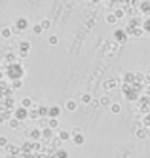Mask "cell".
Returning a JSON list of instances; mask_svg holds the SVG:
<instances>
[{
  "mask_svg": "<svg viewBox=\"0 0 150 158\" xmlns=\"http://www.w3.org/2000/svg\"><path fill=\"white\" fill-rule=\"evenodd\" d=\"M0 29H2V27H0Z\"/></svg>",
  "mask_w": 150,
  "mask_h": 158,
  "instance_id": "obj_33",
  "label": "cell"
},
{
  "mask_svg": "<svg viewBox=\"0 0 150 158\" xmlns=\"http://www.w3.org/2000/svg\"><path fill=\"white\" fill-rule=\"evenodd\" d=\"M8 126H10V128H14V130H17V128H21V122H19L17 118H14V116H10Z\"/></svg>",
  "mask_w": 150,
  "mask_h": 158,
  "instance_id": "obj_18",
  "label": "cell"
},
{
  "mask_svg": "<svg viewBox=\"0 0 150 158\" xmlns=\"http://www.w3.org/2000/svg\"><path fill=\"white\" fill-rule=\"evenodd\" d=\"M40 25H42V29H44V31H48V29L51 27V19H48V17L42 19V21H40Z\"/></svg>",
  "mask_w": 150,
  "mask_h": 158,
  "instance_id": "obj_23",
  "label": "cell"
},
{
  "mask_svg": "<svg viewBox=\"0 0 150 158\" xmlns=\"http://www.w3.org/2000/svg\"><path fill=\"white\" fill-rule=\"evenodd\" d=\"M114 40H116L118 44H125V42L129 40L128 31H124V29H116V31H114Z\"/></svg>",
  "mask_w": 150,
  "mask_h": 158,
  "instance_id": "obj_4",
  "label": "cell"
},
{
  "mask_svg": "<svg viewBox=\"0 0 150 158\" xmlns=\"http://www.w3.org/2000/svg\"><path fill=\"white\" fill-rule=\"evenodd\" d=\"M29 139H32V141H38V139H42V130H40V128H34V130H30V133H29Z\"/></svg>",
  "mask_w": 150,
  "mask_h": 158,
  "instance_id": "obj_12",
  "label": "cell"
},
{
  "mask_svg": "<svg viewBox=\"0 0 150 158\" xmlns=\"http://www.w3.org/2000/svg\"><path fill=\"white\" fill-rule=\"evenodd\" d=\"M30 29H32V35H34V36H40L42 32H44V29H42V25H40V23H36V25H32Z\"/></svg>",
  "mask_w": 150,
  "mask_h": 158,
  "instance_id": "obj_20",
  "label": "cell"
},
{
  "mask_svg": "<svg viewBox=\"0 0 150 158\" xmlns=\"http://www.w3.org/2000/svg\"><path fill=\"white\" fill-rule=\"evenodd\" d=\"M65 109H67L68 112H74V110L78 109V101H76V99H68L67 103H65Z\"/></svg>",
  "mask_w": 150,
  "mask_h": 158,
  "instance_id": "obj_14",
  "label": "cell"
},
{
  "mask_svg": "<svg viewBox=\"0 0 150 158\" xmlns=\"http://www.w3.org/2000/svg\"><path fill=\"white\" fill-rule=\"evenodd\" d=\"M29 118H34V120H38V118H42V116H40V109H38V107H34V109H30V110H29Z\"/></svg>",
  "mask_w": 150,
  "mask_h": 158,
  "instance_id": "obj_17",
  "label": "cell"
},
{
  "mask_svg": "<svg viewBox=\"0 0 150 158\" xmlns=\"http://www.w3.org/2000/svg\"><path fill=\"white\" fill-rule=\"evenodd\" d=\"M103 88L107 89V92H112V89L118 88V78H107L105 82H103Z\"/></svg>",
  "mask_w": 150,
  "mask_h": 158,
  "instance_id": "obj_7",
  "label": "cell"
},
{
  "mask_svg": "<svg viewBox=\"0 0 150 158\" xmlns=\"http://www.w3.org/2000/svg\"><path fill=\"white\" fill-rule=\"evenodd\" d=\"M146 73H148V74H150V65H148V67H146Z\"/></svg>",
  "mask_w": 150,
  "mask_h": 158,
  "instance_id": "obj_30",
  "label": "cell"
},
{
  "mask_svg": "<svg viewBox=\"0 0 150 158\" xmlns=\"http://www.w3.org/2000/svg\"><path fill=\"white\" fill-rule=\"evenodd\" d=\"M105 21H107L108 25H114V23H116V21H118V17L114 15V12H108V14L105 15Z\"/></svg>",
  "mask_w": 150,
  "mask_h": 158,
  "instance_id": "obj_16",
  "label": "cell"
},
{
  "mask_svg": "<svg viewBox=\"0 0 150 158\" xmlns=\"http://www.w3.org/2000/svg\"><path fill=\"white\" fill-rule=\"evenodd\" d=\"M29 52H30V42L29 40L17 42V55H19L21 59H27L29 57Z\"/></svg>",
  "mask_w": 150,
  "mask_h": 158,
  "instance_id": "obj_2",
  "label": "cell"
},
{
  "mask_svg": "<svg viewBox=\"0 0 150 158\" xmlns=\"http://www.w3.org/2000/svg\"><path fill=\"white\" fill-rule=\"evenodd\" d=\"M141 12H143V14H150V6H148V2H143V4H141Z\"/></svg>",
  "mask_w": 150,
  "mask_h": 158,
  "instance_id": "obj_28",
  "label": "cell"
},
{
  "mask_svg": "<svg viewBox=\"0 0 150 158\" xmlns=\"http://www.w3.org/2000/svg\"><path fill=\"white\" fill-rule=\"evenodd\" d=\"M10 145V141H8V137H4V135H0V149H6V147Z\"/></svg>",
  "mask_w": 150,
  "mask_h": 158,
  "instance_id": "obj_26",
  "label": "cell"
},
{
  "mask_svg": "<svg viewBox=\"0 0 150 158\" xmlns=\"http://www.w3.org/2000/svg\"><path fill=\"white\" fill-rule=\"evenodd\" d=\"M48 42H50V46H57V44H59V36H55V35H51V36L48 38Z\"/></svg>",
  "mask_w": 150,
  "mask_h": 158,
  "instance_id": "obj_25",
  "label": "cell"
},
{
  "mask_svg": "<svg viewBox=\"0 0 150 158\" xmlns=\"http://www.w3.org/2000/svg\"><path fill=\"white\" fill-rule=\"evenodd\" d=\"M14 118H17L19 122H23V120H27V118H29V110H27V109H23V107L19 105V109H17V110L14 112Z\"/></svg>",
  "mask_w": 150,
  "mask_h": 158,
  "instance_id": "obj_8",
  "label": "cell"
},
{
  "mask_svg": "<svg viewBox=\"0 0 150 158\" xmlns=\"http://www.w3.org/2000/svg\"><path fill=\"white\" fill-rule=\"evenodd\" d=\"M114 15H116L118 19H124L125 17V10H114Z\"/></svg>",
  "mask_w": 150,
  "mask_h": 158,
  "instance_id": "obj_27",
  "label": "cell"
},
{
  "mask_svg": "<svg viewBox=\"0 0 150 158\" xmlns=\"http://www.w3.org/2000/svg\"><path fill=\"white\" fill-rule=\"evenodd\" d=\"M110 105H112V99H110L108 95H103V97L99 99V107H103V109H110Z\"/></svg>",
  "mask_w": 150,
  "mask_h": 158,
  "instance_id": "obj_11",
  "label": "cell"
},
{
  "mask_svg": "<svg viewBox=\"0 0 150 158\" xmlns=\"http://www.w3.org/2000/svg\"><path fill=\"white\" fill-rule=\"evenodd\" d=\"M59 114H61V107L59 105H51L48 109V118H59Z\"/></svg>",
  "mask_w": 150,
  "mask_h": 158,
  "instance_id": "obj_10",
  "label": "cell"
},
{
  "mask_svg": "<svg viewBox=\"0 0 150 158\" xmlns=\"http://www.w3.org/2000/svg\"><path fill=\"white\" fill-rule=\"evenodd\" d=\"M0 35H2L4 40H10L11 36H14V27H10V25L2 27V29H0Z\"/></svg>",
  "mask_w": 150,
  "mask_h": 158,
  "instance_id": "obj_9",
  "label": "cell"
},
{
  "mask_svg": "<svg viewBox=\"0 0 150 158\" xmlns=\"http://www.w3.org/2000/svg\"><path fill=\"white\" fill-rule=\"evenodd\" d=\"M0 78H2V73H0Z\"/></svg>",
  "mask_w": 150,
  "mask_h": 158,
  "instance_id": "obj_32",
  "label": "cell"
},
{
  "mask_svg": "<svg viewBox=\"0 0 150 158\" xmlns=\"http://www.w3.org/2000/svg\"><path fill=\"white\" fill-rule=\"evenodd\" d=\"M148 131H150V130H148L146 126H139V128H135V137L143 141V139H146V137H148V135H150Z\"/></svg>",
  "mask_w": 150,
  "mask_h": 158,
  "instance_id": "obj_6",
  "label": "cell"
},
{
  "mask_svg": "<svg viewBox=\"0 0 150 158\" xmlns=\"http://www.w3.org/2000/svg\"><path fill=\"white\" fill-rule=\"evenodd\" d=\"M108 110L112 112V114H120V112H122V105H120V103H112Z\"/></svg>",
  "mask_w": 150,
  "mask_h": 158,
  "instance_id": "obj_21",
  "label": "cell"
},
{
  "mask_svg": "<svg viewBox=\"0 0 150 158\" xmlns=\"http://www.w3.org/2000/svg\"><path fill=\"white\" fill-rule=\"evenodd\" d=\"M57 137H59L61 141H68V139L72 137V133L67 131V130H59V131H57Z\"/></svg>",
  "mask_w": 150,
  "mask_h": 158,
  "instance_id": "obj_15",
  "label": "cell"
},
{
  "mask_svg": "<svg viewBox=\"0 0 150 158\" xmlns=\"http://www.w3.org/2000/svg\"><path fill=\"white\" fill-rule=\"evenodd\" d=\"M29 27H30V23H29L27 17H17L15 25H14V35H21V32L29 31Z\"/></svg>",
  "mask_w": 150,
  "mask_h": 158,
  "instance_id": "obj_1",
  "label": "cell"
},
{
  "mask_svg": "<svg viewBox=\"0 0 150 158\" xmlns=\"http://www.w3.org/2000/svg\"><path fill=\"white\" fill-rule=\"evenodd\" d=\"M57 158H68V152L65 149H59V151H57Z\"/></svg>",
  "mask_w": 150,
  "mask_h": 158,
  "instance_id": "obj_29",
  "label": "cell"
},
{
  "mask_svg": "<svg viewBox=\"0 0 150 158\" xmlns=\"http://www.w3.org/2000/svg\"><path fill=\"white\" fill-rule=\"evenodd\" d=\"M80 103H84V105H93V107H97L99 105V99H95L91 94H82L80 95Z\"/></svg>",
  "mask_w": 150,
  "mask_h": 158,
  "instance_id": "obj_5",
  "label": "cell"
},
{
  "mask_svg": "<svg viewBox=\"0 0 150 158\" xmlns=\"http://www.w3.org/2000/svg\"><path fill=\"white\" fill-rule=\"evenodd\" d=\"M71 133H72V137H71V139H72V143H74V145L82 147V145L86 143V135H84V131L80 130V128H74Z\"/></svg>",
  "mask_w": 150,
  "mask_h": 158,
  "instance_id": "obj_3",
  "label": "cell"
},
{
  "mask_svg": "<svg viewBox=\"0 0 150 158\" xmlns=\"http://www.w3.org/2000/svg\"><path fill=\"white\" fill-rule=\"evenodd\" d=\"M51 131H53V130L44 128V130H42V139H50V137H51Z\"/></svg>",
  "mask_w": 150,
  "mask_h": 158,
  "instance_id": "obj_24",
  "label": "cell"
},
{
  "mask_svg": "<svg viewBox=\"0 0 150 158\" xmlns=\"http://www.w3.org/2000/svg\"><path fill=\"white\" fill-rule=\"evenodd\" d=\"M89 2H97V0H89Z\"/></svg>",
  "mask_w": 150,
  "mask_h": 158,
  "instance_id": "obj_31",
  "label": "cell"
},
{
  "mask_svg": "<svg viewBox=\"0 0 150 158\" xmlns=\"http://www.w3.org/2000/svg\"><path fill=\"white\" fill-rule=\"evenodd\" d=\"M21 107H23V109H27V110H30V109H34L36 105L32 103V99H30V97H23V99H21Z\"/></svg>",
  "mask_w": 150,
  "mask_h": 158,
  "instance_id": "obj_13",
  "label": "cell"
},
{
  "mask_svg": "<svg viewBox=\"0 0 150 158\" xmlns=\"http://www.w3.org/2000/svg\"><path fill=\"white\" fill-rule=\"evenodd\" d=\"M48 128L50 130H59V120L57 118H48Z\"/></svg>",
  "mask_w": 150,
  "mask_h": 158,
  "instance_id": "obj_19",
  "label": "cell"
},
{
  "mask_svg": "<svg viewBox=\"0 0 150 158\" xmlns=\"http://www.w3.org/2000/svg\"><path fill=\"white\" fill-rule=\"evenodd\" d=\"M141 27H143V31L146 32V35H150V15L143 21V25H141Z\"/></svg>",
  "mask_w": 150,
  "mask_h": 158,
  "instance_id": "obj_22",
  "label": "cell"
}]
</instances>
